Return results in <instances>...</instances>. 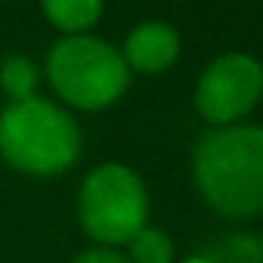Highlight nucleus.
<instances>
[{
	"mask_svg": "<svg viewBox=\"0 0 263 263\" xmlns=\"http://www.w3.org/2000/svg\"><path fill=\"white\" fill-rule=\"evenodd\" d=\"M204 201L223 217L263 214V127H214L192 149Z\"/></svg>",
	"mask_w": 263,
	"mask_h": 263,
	"instance_id": "1",
	"label": "nucleus"
},
{
	"mask_svg": "<svg viewBox=\"0 0 263 263\" xmlns=\"http://www.w3.org/2000/svg\"><path fill=\"white\" fill-rule=\"evenodd\" d=\"M0 155L22 174L56 177L81 155V130L74 118L41 96L10 102L0 111Z\"/></svg>",
	"mask_w": 263,
	"mask_h": 263,
	"instance_id": "2",
	"label": "nucleus"
},
{
	"mask_svg": "<svg viewBox=\"0 0 263 263\" xmlns=\"http://www.w3.org/2000/svg\"><path fill=\"white\" fill-rule=\"evenodd\" d=\"M47 74L62 102L84 111H99L118 102L130 84V68L121 50L93 34L56 41L47 56Z\"/></svg>",
	"mask_w": 263,
	"mask_h": 263,
	"instance_id": "3",
	"label": "nucleus"
},
{
	"mask_svg": "<svg viewBox=\"0 0 263 263\" xmlns=\"http://www.w3.org/2000/svg\"><path fill=\"white\" fill-rule=\"evenodd\" d=\"M78 217L84 232L99 245H127L149 220L146 183L124 164H99L81 183Z\"/></svg>",
	"mask_w": 263,
	"mask_h": 263,
	"instance_id": "4",
	"label": "nucleus"
},
{
	"mask_svg": "<svg viewBox=\"0 0 263 263\" xmlns=\"http://www.w3.org/2000/svg\"><path fill=\"white\" fill-rule=\"evenodd\" d=\"M260 96H263V65L254 56L226 53L204 68L195 87V108L204 121L229 127L232 121L245 118Z\"/></svg>",
	"mask_w": 263,
	"mask_h": 263,
	"instance_id": "5",
	"label": "nucleus"
},
{
	"mask_svg": "<svg viewBox=\"0 0 263 263\" xmlns=\"http://www.w3.org/2000/svg\"><path fill=\"white\" fill-rule=\"evenodd\" d=\"M127 68L143 71V74H158L171 68L180 56V34L167 22H143L127 34L124 50H121Z\"/></svg>",
	"mask_w": 263,
	"mask_h": 263,
	"instance_id": "6",
	"label": "nucleus"
},
{
	"mask_svg": "<svg viewBox=\"0 0 263 263\" xmlns=\"http://www.w3.org/2000/svg\"><path fill=\"white\" fill-rule=\"evenodd\" d=\"M44 16L59 31H65V37H78V34H87L99 22L102 4L99 0H47Z\"/></svg>",
	"mask_w": 263,
	"mask_h": 263,
	"instance_id": "7",
	"label": "nucleus"
},
{
	"mask_svg": "<svg viewBox=\"0 0 263 263\" xmlns=\"http://www.w3.org/2000/svg\"><path fill=\"white\" fill-rule=\"evenodd\" d=\"M0 84L13 102L37 96V68L25 56H7L0 62Z\"/></svg>",
	"mask_w": 263,
	"mask_h": 263,
	"instance_id": "8",
	"label": "nucleus"
},
{
	"mask_svg": "<svg viewBox=\"0 0 263 263\" xmlns=\"http://www.w3.org/2000/svg\"><path fill=\"white\" fill-rule=\"evenodd\" d=\"M127 248H130V263H174V241L152 226H143L127 241Z\"/></svg>",
	"mask_w": 263,
	"mask_h": 263,
	"instance_id": "9",
	"label": "nucleus"
},
{
	"mask_svg": "<svg viewBox=\"0 0 263 263\" xmlns=\"http://www.w3.org/2000/svg\"><path fill=\"white\" fill-rule=\"evenodd\" d=\"M204 260H208V263H263L257 241H251L248 235H232V238H226V241H223L217 251H211Z\"/></svg>",
	"mask_w": 263,
	"mask_h": 263,
	"instance_id": "10",
	"label": "nucleus"
},
{
	"mask_svg": "<svg viewBox=\"0 0 263 263\" xmlns=\"http://www.w3.org/2000/svg\"><path fill=\"white\" fill-rule=\"evenodd\" d=\"M74 263H130V260L115 248H90V251L78 254Z\"/></svg>",
	"mask_w": 263,
	"mask_h": 263,
	"instance_id": "11",
	"label": "nucleus"
},
{
	"mask_svg": "<svg viewBox=\"0 0 263 263\" xmlns=\"http://www.w3.org/2000/svg\"><path fill=\"white\" fill-rule=\"evenodd\" d=\"M257 248H260V260H263V235H260V241H257Z\"/></svg>",
	"mask_w": 263,
	"mask_h": 263,
	"instance_id": "12",
	"label": "nucleus"
},
{
	"mask_svg": "<svg viewBox=\"0 0 263 263\" xmlns=\"http://www.w3.org/2000/svg\"><path fill=\"white\" fill-rule=\"evenodd\" d=\"M192 263H208V260H192Z\"/></svg>",
	"mask_w": 263,
	"mask_h": 263,
	"instance_id": "13",
	"label": "nucleus"
}]
</instances>
